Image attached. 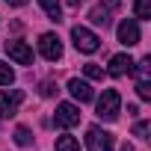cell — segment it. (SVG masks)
Masks as SVG:
<instances>
[{
	"mask_svg": "<svg viewBox=\"0 0 151 151\" xmlns=\"http://www.w3.org/2000/svg\"><path fill=\"white\" fill-rule=\"evenodd\" d=\"M104 3H107L110 9H116V6H119V0H104Z\"/></svg>",
	"mask_w": 151,
	"mask_h": 151,
	"instance_id": "7402d4cb",
	"label": "cell"
},
{
	"mask_svg": "<svg viewBox=\"0 0 151 151\" xmlns=\"http://www.w3.org/2000/svg\"><path fill=\"white\" fill-rule=\"evenodd\" d=\"M39 50H42L45 59L56 62V59L62 56V42H59V36H56V33H45V36L39 39Z\"/></svg>",
	"mask_w": 151,
	"mask_h": 151,
	"instance_id": "277c9868",
	"label": "cell"
},
{
	"mask_svg": "<svg viewBox=\"0 0 151 151\" xmlns=\"http://www.w3.org/2000/svg\"><path fill=\"white\" fill-rule=\"evenodd\" d=\"M148 77H151V59L145 56V59L136 65V83H148Z\"/></svg>",
	"mask_w": 151,
	"mask_h": 151,
	"instance_id": "7c38bea8",
	"label": "cell"
},
{
	"mask_svg": "<svg viewBox=\"0 0 151 151\" xmlns=\"http://www.w3.org/2000/svg\"><path fill=\"white\" fill-rule=\"evenodd\" d=\"M122 113V98L116 89H104V95L98 98V119L104 122H116Z\"/></svg>",
	"mask_w": 151,
	"mask_h": 151,
	"instance_id": "6da1fadb",
	"label": "cell"
},
{
	"mask_svg": "<svg viewBox=\"0 0 151 151\" xmlns=\"http://www.w3.org/2000/svg\"><path fill=\"white\" fill-rule=\"evenodd\" d=\"M39 3H42V9L47 12V18L50 21H62V3H59V0H39Z\"/></svg>",
	"mask_w": 151,
	"mask_h": 151,
	"instance_id": "8fae6325",
	"label": "cell"
},
{
	"mask_svg": "<svg viewBox=\"0 0 151 151\" xmlns=\"http://www.w3.org/2000/svg\"><path fill=\"white\" fill-rule=\"evenodd\" d=\"M113 77H124V74H130L133 71V59L127 56V53H116L113 59H110V68H107Z\"/></svg>",
	"mask_w": 151,
	"mask_h": 151,
	"instance_id": "30bf717a",
	"label": "cell"
},
{
	"mask_svg": "<svg viewBox=\"0 0 151 151\" xmlns=\"http://www.w3.org/2000/svg\"><path fill=\"white\" fill-rule=\"evenodd\" d=\"M119 42L124 45V47H133V45H139V24L136 21H130V18H124L122 24H119Z\"/></svg>",
	"mask_w": 151,
	"mask_h": 151,
	"instance_id": "52a82bcc",
	"label": "cell"
},
{
	"mask_svg": "<svg viewBox=\"0 0 151 151\" xmlns=\"http://www.w3.org/2000/svg\"><path fill=\"white\" fill-rule=\"evenodd\" d=\"M9 83H15V71L6 62H0V86H9Z\"/></svg>",
	"mask_w": 151,
	"mask_h": 151,
	"instance_id": "9a60e30c",
	"label": "cell"
},
{
	"mask_svg": "<svg viewBox=\"0 0 151 151\" xmlns=\"http://www.w3.org/2000/svg\"><path fill=\"white\" fill-rule=\"evenodd\" d=\"M122 151H133V148H130V145H122Z\"/></svg>",
	"mask_w": 151,
	"mask_h": 151,
	"instance_id": "603a6c76",
	"label": "cell"
},
{
	"mask_svg": "<svg viewBox=\"0 0 151 151\" xmlns=\"http://www.w3.org/2000/svg\"><path fill=\"white\" fill-rule=\"evenodd\" d=\"M15 142H18V145H30V142H33L30 130H27V127H15Z\"/></svg>",
	"mask_w": 151,
	"mask_h": 151,
	"instance_id": "d6986e66",
	"label": "cell"
},
{
	"mask_svg": "<svg viewBox=\"0 0 151 151\" xmlns=\"http://www.w3.org/2000/svg\"><path fill=\"white\" fill-rule=\"evenodd\" d=\"M56 151H80V142L74 136H59L56 139Z\"/></svg>",
	"mask_w": 151,
	"mask_h": 151,
	"instance_id": "4fadbf2b",
	"label": "cell"
},
{
	"mask_svg": "<svg viewBox=\"0 0 151 151\" xmlns=\"http://www.w3.org/2000/svg\"><path fill=\"white\" fill-rule=\"evenodd\" d=\"M89 18H92V24H98V27H107V24H110V12H107V9H92Z\"/></svg>",
	"mask_w": 151,
	"mask_h": 151,
	"instance_id": "2e32d148",
	"label": "cell"
},
{
	"mask_svg": "<svg viewBox=\"0 0 151 151\" xmlns=\"http://www.w3.org/2000/svg\"><path fill=\"white\" fill-rule=\"evenodd\" d=\"M53 124L56 127H74V124H80V110L74 104H59L56 107V116H53Z\"/></svg>",
	"mask_w": 151,
	"mask_h": 151,
	"instance_id": "5b68a950",
	"label": "cell"
},
{
	"mask_svg": "<svg viewBox=\"0 0 151 151\" xmlns=\"http://www.w3.org/2000/svg\"><path fill=\"white\" fill-rule=\"evenodd\" d=\"M136 95H139L142 101H148V98H151V83H136Z\"/></svg>",
	"mask_w": 151,
	"mask_h": 151,
	"instance_id": "ffe728a7",
	"label": "cell"
},
{
	"mask_svg": "<svg viewBox=\"0 0 151 151\" xmlns=\"http://www.w3.org/2000/svg\"><path fill=\"white\" fill-rule=\"evenodd\" d=\"M133 12H136V18L148 21V18H151V0H136V3H133Z\"/></svg>",
	"mask_w": 151,
	"mask_h": 151,
	"instance_id": "5bb4252c",
	"label": "cell"
},
{
	"mask_svg": "<svg viewBox=\"0 0 151 151\" xmlns=\"http://www.w3.org/2000/svg\"><path fill=\"white\" fill-rule=\"evenodd\" d=\"M86 148L89 151H113L116 148V136L104 127H89L86 133Z\"/></svg>",
	"mask_w": 151,
	"mask_h": 151,
	"instance_id": "7a4b0ae2",
	"label": "cell"
},
{
	"mask_svg": "<svg viewBox=\"0 0 151 151\" xmlns=\"http://www.w3.org/2000/svg\"><path fill=\"white\" fill-rule=\"evenodd\" d=\"M24 101V92L21 89H9V92H0V116H15L18 107Z\"/></svg>",
	"mask_w": 151,
	"mask_h": 151,
	"instance_id": "8992f818",
	"label": "cell"
},
{
	"mask_svg": "<svg viewBox=\"0 0 151 151\" xmlns=\"http://www.w3.org/2000/svg\"><path fill=\"white\" fill-rule=\"evenodd\" d=\"M68 92H71L74 101H80V104H86V101L95 98V95H92V86H89L86 80H80V77H71V80H68Z\"/></svg>",
	"mask_w": 151,
	"mask_h": 151,
	"instance_id": "9c48e42d",
	"label": "cell"
},
{
	"mask_svg": "<svg viewBox=\"0 0 151 151\" xmlns=\"http://www.w3.org/2000/svg\"><path fill=\"white\" fill-rule=\"evenodd\" d=\"M9 6H27V0H6Z\"/></svg>",
	"mask_w": 151,
	"mask_h": 151,
	"instance_id": "44dd1931",
	"label": "cell"
},
{
	"mask_svg": "<svg viewBox=\"0 0 151 151\" xmlns=\"http://www.w3.org/2000/svg\"><path fill=\"white\" fill-rule=\"evenodd\" d=\"M83 74H86L89 80H101V77H104V68L95 65V62H89V65H83Z\"/></svg>",
	"mask_w": 151,
	"mask_h": 151,
	"instance_id": "e0dca14e",
	"label": "cell"
},
{
	"mask_svg": "<svg viewBox=\"0 0 151 151\" xmlns=\"http://www.w3.org/2000/svg\"><path fill=\"white\" fill-rule=\"evenodd\" d=\"M6 53L9 59H15L18 65H30L33 62V47L27 42H6Z\"/></svg>",
	"mask_w": 151,
	"mask_h": 151,
	"instance_id": "ba28073f",
	"label": "cell"
},
{
	"mask_svg": "<svg viewBox=\"0 0 151 151\" xmlns=\"http://www.w3.org/2000/svg\"><path fill=\"white\" fill-rule=\"evenodd\" d=\"M148 133H151V124H148V122H136V124H133V136L148 139Z\"/></svg>",
	"mask_w": 151,
	"mask_h": 151,
	"instance_id": "ac0fdd59",
	"label": "cell"
},
{
	"mask_svg": "<svg viewBox=\"0 0 151 151\" xmlns=\"http://www.w3.org/2000/svg\"><path fill=\"white\" fill-rule=\"evenodd\" d=\"M71 39H74V47L83 50V53H95V50L101 47V39H98L89 27H80V24L71 30Z\"/></svg>",
	"mask_w": 151,
	"mask_h": 151,
	"instance_id": "3957f363",
	"label": "cell"
}]
</instances>
